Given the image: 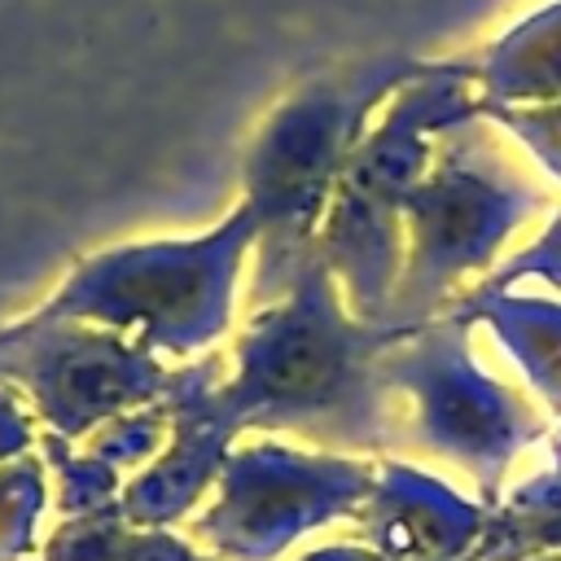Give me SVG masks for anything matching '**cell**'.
<instances>
[{
	"label": "cell",
	"instance_id": "6da1fadb",
	"mask_svg": "<svg viewBox=\"0 0 561 561\" xmlns=\"http://www.w3.org/2000/svg\"><path fill=\"white\" fill-rule=\"evenodd\" d=\"M412 337L399 324H355L342 316L329 263L316 254L285 302L241 337V373L215 394L237 430H294L337 447H386V355Z\"/></svg>",
	"mask_w": 561,
	"mask_h": 561
},
{
	"label": "cell",
	"instance_id": "7a4b0ae2",
	"mask_svg": "<svg viewBox=\"0 0 561 561\" xmlns=\"http://www.w3.org/2000/svg\"><path fill=\"white\" fill-rule=\"evenodd\" d=\"M421 75L403 57L359 61L333 79L302 88L263 131L250 167H245V210L254 215L263 254L254 298H280L294 276L320 254L316 250V215L355 153L359 123L368 118L373 101L399 88L403 79Z\"/></svg>",
	"mask_w": 561,
	"mask_h": 561
},
{
	"label": "cell",
	"instance_id": "3957f363",
	"mask_svg": "<svg viewBox=\"0 0 561 561\" xmlns=\"http://www.w3.org/2000/svg\"><path fill=\"white\" fill-rule=\"evenodd\" d=\"M254 237V215L241 206L215 237L101 254L66 280L44 316H92L145 329V342L153 346L193 351L224 329L232 276Z\"/></svg>",
	"mask_w": 561,
	"mask_h": 561
},
{
	"label": "cell",
	"instance_id": "277c9868",
	"mask_svg": "<svg viewBox=\"0 0 561 561\" xmlns=\"http://www.w3.org/2000/svg\"><path fill=\"white\" fill-rule=\"evenodd\" d=\"M535 188H517L500 180V167L486 162L482 149L456 145L443 153V167L430 184H412L403 206L416 228V254L399 294L390 298L386 324L412 329L451 285V276L478 267L513 219L535 210Z\"/></svg>",
	"mask_w": 561,
	"mask_h": 561
},
{
	"label": "cell",
	"instance_id": "5b68a950",
	"mask_svg": "<svg viewBox=\"0 0 561 561\" xmlns=\"http://www.w3.org/2000/svg\"><path fill=\"white\" fill-rule=\"evenodd\" d=\"M456 333L460 329H438L425 342L416 337L412 351H403L408 346L403 337L386 355V381L416 390V399L425 403V443L465 460L473 478L486 491H495L504 460L522 443H530L543 425L513 394L482 381L465 359L456 364V346H460Z\"/></svg>",
	"mask_w": 561,
	"mask_h": 561
},
{
	"label": "cell",
	"instance_id": "8992f818",
	"mask_svg": "<svg viewBox=\"0 0 561 561\" xmlns=\"http://www.w3.org/2000/svg\"><path fill=\"white\" fill-rule=\"evenodd\" d=\"M13 342H22L26 364L53 368L48 377H31L39 390V408L48 421H57V430L75 434L88 421H96L101 412L127 403V399H145L162 386V373L149 355L105 337V333H61V329H44V337L26 333L18 337V329L9 333Z\"/></svg>",
	"mask_w": 561,
	"mask_h": 561
},
{
	"label": "cell",
	"instance_id": "52a82bcc",
	"mask_svg": "<svg viewBox=\"0 0 561 561\" xmlns=\"http://www.w3.org/2000/svg\"><path fill=\"white\" fill-rule=\"evenodd\" d=\"M522 272H543V276H552V280L561 285V219H557V232H552L548 241H539L530 254H522V259L504 272V280H508V276H522Z\"/></svg>",
	"mask_w": 561,
	"mask_h": 561
}]
</instances>
